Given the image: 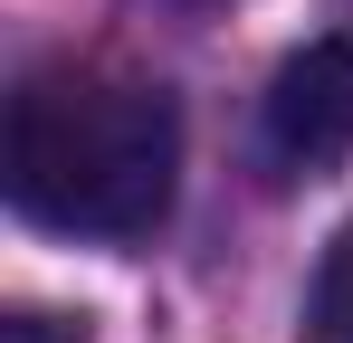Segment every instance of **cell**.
Instances as JSON below:
<instances>
[{
	"mask_svg": "<svg viewBox=\"0 0 353 343\" xmlns=\"http://www.w3.org/2000/svg\"><path fill=\"white\" fill-rule=\"evenodd\" d=\"M10 200L58 238H153L181 181V114L143 76L39 67L10 96Z\"/></svg>",
	"mask_w": 353,
	"mask_h": 343,
	"instance_id": "cell-1",
	"label": "cell"
},
{
	"mask_svg": "<svg viewBox=\"0 0 353 343\" xmlns=\"http://www.w3.org/2000/svg\"><path fill=\"white\" fill-rule=\"evenodd\" d=\"M258 143L277 172H334L353 153V29L296 48L258 105Z\"/></svg>",
	"mask_w": 353,
	"mask_h": 343,
	"instance_id": "cell-2",
	"label": "cell"
},
{
	"mask_svg": "<svg viewBox=\"0 0 353 343\" xmlns=\"http://www.w3.org/2000/svg\"><path fill=\"white\" fill-rule=\"evenodd\" d=\"M305 343H353V220L334 229L325 267L305 286Z\"/></svg>",
	"mask_w": 353,
	"mask_h": 343,
	"instance_id": "cell-3",
	"label": "cell"
},
{
	"mask_svg": "<svg viewBox=\"0 0 353 343\" xmlns=\"http://www.w3.org/2000/svg\"><path fill=\"white\" fill-rule=\"evenodd\" d=\"M0 343H86L77 324H58V315H39V305H19L10 324H0Z\"/></svg>",
	"mask_w": 353,
	"mask_h": 343,
	"instance_id": "cell-4",
	"label": "cell"
}]
</instances>
